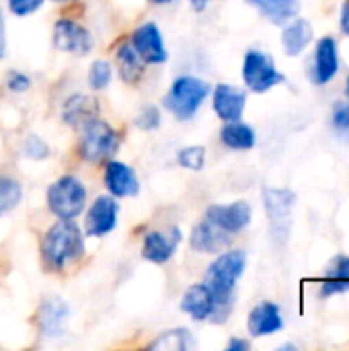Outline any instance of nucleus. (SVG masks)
I'll return each mask as SVG.
<instances>
[{"mask_svg": "<svg viewBox=\"0 0 349 351\" xmlns=\"http://www.w3.org/2000/svg\"><path fill=\"white\" fill-rule=\"evenodd\" d=\"M247 267V255L245 251H226L218 255L208 271H206V286L210 288L214 302H216V313H214V323H224L232 311V300H234V288L239 278L243 276Z\"/></svg>", "mask_w": 349, "mask_h": 351, "instance_id": "f257e3e1", "label": "nucleus"}, {"mask_svg": "<svg viewBox=\"0 0 349 351\" xmlns=\"http://www.w3.org/2000/svg\"><path fill=\"white\" fill-rule=\"evenodd\" d=\"M84 253V234L74 220H58L41 239V261L47 271H64Z\"/></svg>", "mask_w": 349, "mask_h": 351, "instance_id": "f03ea898", "label": "nucleus"}, {"mask_svg": "<svg viewBox=\"0 0 349 351\" xmlns=\"http://www.w3.org/2000/svg\"><path fill=\"white\" fill-rule=\"evenodd\" d=\"M208 95H210V84L206 80L191 74H183L173 80L169 93L163 97V105L175 119L187 121L195 117Z\"/></svg>", "mask_w": 349, "mask_h": 351, "instance_id": "7ed1b4c3", "label": "nucleus"}, {"mask_svg": "<svg viewBox=\"0 0 349 351\" xmlns=\"http://www.w3.org/2000/svg\"><path fill=\"white\" fill-rule=\"evenodd\" d=\"M49 212L58 220H74L84 212L86 206V187L74 175H62L56 179L45 193Z\"/></svg>", "mask_w": 349, "mask_h": 351, "instance_id": "20e7f679", "label": "nucleus"}, {"mask_svg": "<svg viewBox=\"0 0 349 351\" xmlns=\"http://www.w3.org/2000/svg\"><path fill=\"white\" fill-rule=\"evenodd\" d=\"M119 150V134L101 117L88 121L82 128V136L78 142L80 158L93 165H101L111 160Z\"/></svg>", "mask_w": 349, "mask_h": 351, "instance_id": "39448f33", "label": "nucleus"}, {"mask_svg": "<svg viewBox=\"0 0 349 351\" xmlns=\"http://www.w3.org/2000/svg\"><path fill=\"white\" fill-rule=\"evenodd\" d=\"M243 78L253 93H265L272 86L284 82V76L278 72L274 60L259 49L247 51L243 62Z\"/></svg>", "mask_w": 349, "mask_h": 351, "instance_id": "423d86ee", "label": "nucleus"}, {"mask_svg": "<svg viewBox=\"0 0 349 351\" xmlns=\"http://www.w3.org/2000/svg\"><path fill=\"white\" fill-rule=\"evenodd\" d=\"M263 204H265V212L269 216L272 234L282 245L290 232V216H292V208H294V193L288 189L265 187L263 189Z\"/></svg>", "mask_w": 349, "mask_h": 351, "instance_id": "0eeeda50", "label": "nucleus"}, {"mask_svg": "<svg viewBox=\"0 0 349 351\" xmlns=\"http://www.w3.org/2000/svg\"><path fill=\"white\" fill-rule=\"evenodd\" d=\"M119 216V204L113 195H99L91 204L84 218V234L93 239L107 237L115 230Z\"/></svg>", "mask_w": 349, "mask_h": 351, "instance_id": "6e6552de", "label": "nucleus"}, {"mask_svg": "<svg viewBox=\"0 0 349 351\" xmlns=\"http://www.w3.org/2000/svg\"><path fill=\"white\" fill-rule=\"evenodd\" d=\"M53 45L60 51L84 56L93 49V35L84 25L72 19H60L53 25Z\"/></svg>", "mask_w": 349, "mask_h": 351, "instance_id": "1a4fd4ad", "label": "nucleus"}, {"mask_svg": "<svg viewBox=\"0 0 349 351\" xmlns=\"http://www.w3.org/2000/svg\"><path fill=\"white\" fill-rule=\"evenodd\" d=\"M130 43L138 51V56L144 60V64H165L169 60V51L165 47L163 33L156 27V23H152V21L136 27Z\"/></svg>", "mask_w": 349, "mask_h": 351, "instance_id": "9d476101", "label": "nucleus"}, {"mask_svg": "<svg viewBox=\"0 0 349 351\" xmlns=\"http://www.w3.org/2000/svg\"><path fill=\"white\" fill-rule=\"evenodd\" d=\"M181 239H183V232L177 226H171L167 230H152L144 237L142 257L150 263L163 265L173 259Z\"/></svg>", "mask_w": 349, "mask_h": 351, "instance_id": "9b49d317", "label": "nucleus"}, {"mask_svg": "<svg viewBox=\"0 0 349 351\" xmlns=\"http://www.w3.org/2000/svg\"><path fill=\"white\" fill-rule=\"evenodd\" d=\"M206 220L228 234H239L251 222V206L247 202H234L226 206L214 204L206 210Z\"/></svg>", "mask_w": 349, "mask_h": 351, "instance_id": "f8f14e48", "label": "nucleus"}, {"mask_svg": "<svg viewBox=\"0 0 349 351\" xmlns=\"http://www.w3.org/2000/svg\"><path fill=\"white\" fill-rule=\"evenodd\" d=\"M105 187L109 191V195H113L115 199L119 197H134L140 191V181L138 175L132 167H128L125 162L119 160H107L105 165V175H103Z\"/></svg>", "mask_w": 349, "mask_h": 351, "instance_id": "ddd939ff", "label": "nucleus"}, {"mask_svg": "<svg viewBox=\"0 0 349 351\" xmlns=\"http://www.w3.org/2000/svg\"><path fill=\"white\" fill-rule=\"evenodd\" d=\"M70 317V306L60 298V296H47L43 298L39 313H37V323L41 329L43 337H60L66 331V323Z\"/></svg>", "mask_w": 349, "mask_h": 351, "instance_id": "4468645a", "label": "nucleus"}, {"mask_svg": "<svg viewBox=\"0 0 349 351\" xmlns=\"http://www.w3.org/2000/svg\"><path fill=\"white\" fill-rule=\"evenodd\" d=\"M99 113H101V107L95 97L76 93L66 99V103L62 107V121L70 128L82 130L88 121L97 119Z\"/></svg>", "mask_w": 349, "mask_h": 351, "instance_id": "2eb2a0df", "label": "nucleus"}, {"mask_svg": "<svg viewBox=\"0 0 349 351\" xmlns=\"http://www.w3.org/2000/svg\"><path fill=\"white\" fill-rule=\"evenodd\" d=\"M181 311L197 323L212 321L216 313V302L210 288L206 284H191L181 298Z\"/></svg>", "mask_w": 349, "mask_h": 351, "instance_id": "dca6fc26", "label": "nucleus"}, {"mask_svg": "<svg viewBox=\"0 0 349 351\" xmlns=\"http://www.w3.org/2000/svg\"><path fill=\"white\" fill-rule=\"evenodd\" d=\"M214 111L222 121H237L243 117L245 111V103H247V95L245 90L230 86V84H218L214 88Z\"/></svg>", "mask_w": 349, "mask_h": 351, "instance_id": "f3484780", "label": "nucleus"}, {"mask_svg": "<svg viewBox=\"0 0 349 351\" xmlns=\"http://www.w3.org/2000/svg\"><path fill=\"white\" fill-rule=\"evenodd\" d=\"M230 241H232V234L220 230L210 220L195 224L189 237V245L197 253H220L230 245Z\"/></svg>", "mask_w": 349, "mask_h": 351, "instance_id": "a211bd4d", "label": "nucleus"}, {"mask_svg": "<svg viewBox=\"0 0 349 351\" xmlns=\"http://www.w3.org/2000/svg\"><path fill=\"white\" fill-rule=\"evenodd\" d=\"M247 327H249V333L255 335V337H263V335L278 333L284 327L280 306L274 304V302H261V304H257L251 311V315H249Z\"/></svg>", "mask_w": 349, "mask_h": 351, "instance_id": "6ab92c4d", "label": "nucleus"}, {"mask_svg": "<svg viewBox=\"0 0 349 351\" xmlns=\"http://www.w3.org/2000/svg\"><path fill=\"white\" fill-rule=\"evenodd\" d=\"M339 68V58H337V45L331 37H323L317 45L315 53V68H313V78L317 84L329 82Z\"/></svg>", "mask_w": 349, "mask_h": 351, "instance_id": "aec40b11", "label": "nucleus"}, {"mask_svg": "<svg viewBox=\"0 0 349 351\" xmlns=\"http://www.w3.org/2000/svg\"><path fill=\"white\" fill-rule=\"evenodd\" d=\"M115 64L117 72L123 82L138 84L144 76V60L138 56V51L132 47V43H121L115 51Z\"/></svg>", "mask_w": 349, "mask_h": 351, "instance_id": "412c9836", "label": "nucleus"}, {"mask_svg": "<svg viewBox=\"0 0 349 351\" xmlns=\"http://www.w3.org/2000/svg\"><path fill=\"white\" fill-rule=\"evenodd\" d=\"M311 39H313V27L304 19L292 21L282 33V43H284V49L288 56L302 53L306 49V45L311 43Z\"/></svg>", "mask_w": 349, "mask_h": 351, "instance_id": "4be33fe9", "label": "nucleus"}, {"mask_svg": "<svg viewBox=\"0 0 349 351\" xmlns=\"http://www.w3.org/2000/svg\"><path fill=\"white\" fill-rule=\"evenodd\" d=\"M220 140L230 150H249L255 146V132L251 125L243 123L241 119L226 121L220 132Z\"/></svg>", "mask_w": 349, "mask_h": 351, "instance_id": "5701e85b", "label": "nucleus"}, {"mask_svg": "<svg viewBox=\"0 0 349 351\" xmlns=\"http://www.w3.org/2000/svg\"><path fill=\"white\" fill-rule=\"evenodd\" d=\"M349 290V257H341L333 263V267L327 271V278L323 280L321 294L333 296Z\"/></svg>", "mask_w": 349, "mask_h": 351, "instance_id": "b1692460", "label": "nucleus"}, {"mask_svg": "<svg viewBox=\"0 0 349 351\" xmlns=\"http://www.w3.org/2000/svg\"><path fill=\"white\" fill-rule=\"evenodd\" d=\"M191 346H193V337H191L189 329L177 327V329L160 333L148 348L160 351H185L189 350Z\"/></svg>", "mask_w": 349, "mask_h": 351, "instance_id": "393cba45", "label": "nucleus"}, {"mask_svg": "<svg viewBox=\"0 0 349 351\" xmlns=\"http://www.w3.org/2000/svg\"><path fill=\"white\" fill-rule=\"evenodd\" d=\"M274 23H284L298 12V0H249Z\"/></svg>", "mask_w": 349, "mask_h": 351, "instance_id": "a878e982", "label": "nucleus"}, {"mask_svg": "<svg viewBox=\"0 0 349 351\" xmlns=\"http://www.w3.org/2000/svg\"><path fill=\"white\" fill-rule=\"evenodd\" d=\"M23 199V187L12 177H0V218L12 212Z\"/></svg>", "mask_w": 349, "mask_h": 351, "instance_id": "bb28decb", "label": "nucleus"}, {"mask_svg": "<svg viewBox=\"0 0 349 351\" xmlns=\"http://www.w3.org/2000/svg\"><path fill=\"white\" fill-rule=\"evenodd\" d=\"M113 80V68L107 60H95L88 68V86L93 90H105Z\"/></svg>", "mask_w": 349, "mask_h": 351, "instance_id": "cd10ccee", "label": "nucleus"}, {"mask_svg": "<svg viewBox=\"0 0 349 351\" xmlns=\"http://www.w3.org/2000/svg\"><path fill=\"white\" fill-rule=\"evenodd\" d=\"M177 165L187 169V171H193V173H200L206 165V148L204 146H185L177 152Z\"/></svg>", "mask_w": 349, "mask_h": 351, "instance_id": "c85d7f7f", "label": "nucleus"}, {"mask_svg": "<svg viewBox=\"0 0 349 351\" xmlns=\"http://www.w3.org/2000/svg\"><path fill=\"white\" fill-rule=\"evenodd\" d=\"M23 152L31 160H45L49 156V146H47V142L41 136L29 134L25 138V142H23Z\"/></svg>", "mask_w": 349, "mask_h": 351, "instance_id": "c756f323", "label": "nucleus"}, {"mask_svg": "<svg viewBox=\"0 0 349 351\" xmlns=\"http://www.w3.org/2000/svg\"><path fill=\"white\" fill-rule=\"evenodd\" d=\"M160 121H163L160 109L156 105H144L140 109V113L136 115V121L134 123L140 130H144V132H152V130H156L160 125Z\"/></svg>", "mask_w": 349, "mask_h": 351, "instance_id": "7c9ffc66", "label": "nucleus"}, {"mask_svg": "<svg viewBox=\"0 0 349 351\" xmlns=\"http://www.w3.org/2000/svg\"><path fill=\"white\" fill-rule=\"evenodd\" d=\"M333 128L341 140L349 142V105L341 103L333 111Z\"/></svg>", "mask_w": 349, "mask_h": 351, "instance_id": "2f4dec72", "label": "nucleus"}, {"mask_svg": "<svg viewBox=\"0 0 349 351\" xmlns=\"http://www.w3.org/2000/svg\"><path fill=\"white\" fill-rule=\"evenodd\" d=\"M6 88L10 93H27L31 88V78L25 72L10 70L8 76H6Z\"/></svg>", "mask_w": 349, "mask_h": 351, "instance_id": "473e14b6", "label": "nucleus"}, {"mask_svg": "<svg viewBox=\"0 0 349 351\" xmlns=\"http://www.w3.org/2000/svg\"><path fill=\"white\" fill-rule=\"evenodd\" d=\"M43 6V0H8V8L14 16H27Z\"/></svg>", "mask_w": 349, "mask_h": 351, "instance_id": "72a5a7b5", "label": "nucleus"}, {"mask_svg": "<svg viewBox=\"0 0 349 351\" xmlns=\"http://www.w3.org/2000/svg\"><path fill=\"white\" fill-rule=\"evenodd\" d=\"M4 53H6V33H4V16L0 10V60L4 58Z\"/></svg>", "mask_w": 349, "mask_h": 351, "instance_id": "f704fd0d", "label": "nucleus"}, {"mask_svg": "<svg viewBox=\"0 0 349 351\" xmlns=\"http://www.w3.org/2000/svg\"><path fill=\"white\" fill-rule=\"evenodd\" d=\"M228 351H247L249 350V341H245V339H230V343H228Z\"/></svg>", "mask_w": 349, "mask_h": 351, "instance_id": "c9c22d12", "label": "nucleus"}, {"mask_svg": "<svg viewBox=\"0 0 349 351\" xmlns=\"http://www.w3.org/2000/svg\"><path fill=\"white\" fill-rule=\"evenodd\" d=\"M341 29L349 35V2L344 6V12H341Z\"/></svg>", "mask_w": 349, "mask_h": 351, "instance_id": "e433bc0d", "label": "nucleus"}, {"mask_svg": "<svg viewBox=\"0 0 349 351\" xmlns=\"http://www.w3.org/2000/svg\"><path fill=\"white\" fill-rule=\"evenodd\" d=\"M189 4H191L193 10L202 12V10H206V6L210 4V0H189Z\"/></svg>", "mask_w": 349, "mask_h": 351, "instance_id": "4c0bfd02", "label": "nucleus"}, {"mask_svg": "<svg viewBox=\"0 0 349 351\" xmlns=\"http://www.w3.org/2000/svg\"><path fill=\"white\" fill-rule=\"evenodd\" d=\"M152 4H156V6H163V4H171L173 0H150Z\"/></svg>", "mask_w": 349, "mask_h": 351, "instance_id": "58836bf2", "label": "nucleus"}, {"mask_svg": "<svg viewBox=\"0 0 349 351\" xmlns=\"http://www.w3.org/2000/svg\"><path fill=\"white\" fill-rule=\"evenodd\" d=\"M53 2H62V4H68V2H74V0H53Z\"/></svg>", "mask_w": 349, "mask_h": 351, "instance_id": "ea45409f", "label": "nucleus"}, {"mask_svg": "<svg viewBox=\"0 0 349 351\" xmlns=\"http://www.w3.org/2000/svg\"><path fill=\"white\" fill-rule=\"evenodd\" d=\"M348 93H349V78H348Z\"/></svg>", "mask_w": 349, "mask_h": 351, "instance_id": "a19ab883", "label": "nucleus"}]
</instances>
